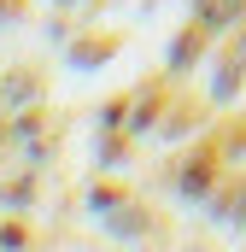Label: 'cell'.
<instances>
[{
	"label": "cell",
	"instance_id": "6da1fadb",
	"mask_svg": "<svg viewBox=\"0 0 246 252\" xmlns=\"http://www.w3.org/2000/svg\"><path fill=\"white\" fill-rule=\"evenodd\" d=\"M235 12H241V0H199V18L205 24H229Z\"/></svg>",
	"mask_w": 246,
	"mask_h": 252
}]
</instances>
